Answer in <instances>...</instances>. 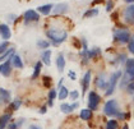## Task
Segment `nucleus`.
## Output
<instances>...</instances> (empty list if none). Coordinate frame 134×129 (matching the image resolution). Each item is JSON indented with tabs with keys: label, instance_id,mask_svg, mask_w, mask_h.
<instances>
[{
	"label": "nucleus",
	"instance_id": "nucleus-1",
	"mask_svg": "<svg viewBox=\"0 0 134 129\" xmlns=\"http://www.w3.org/2000/svg\"><path fill=\"white\" fill-rule=\"evenodd\" d=\"M46 35H47V37L52 41L54 45L62 44V42H64V41L66 40V37H68L66 31L59 30V28H50V30H47Z\"/></svg>",
	"mask_w": 134,
	"mask_h": 129
},
{
	"label": "nucleus",
	"instance_id": "nucleus-2",
	"mask_svg": "<svg viewBox=\"0 0 134 129\" xmlns=\"http://www.w3.org/2000/svg\"><path fill=\"white\" fill-rule=\"evenodd\" d=\"M103 112L109 116H116L119 114V106H118L116 100H109L103 106Z\"/></svg>",
	"mask_w": 134,
	"mask_h": 129
},
{
	"label": "nucleus",
	"instance_id": "nucleus-3",
	"mask_svg": "<svg viewBox=\"0 0 134 129\" xmlns=\"http://www.w3.org/2000/svg\"><path fill=\"white\" fill-rule=\"evenodd\" d=\"M130 32L126 28H120V30H115L114 31V39L120 42V44H126L130 40Z\"/></svg>",
	"mask_w": 134,
	"mask_h": 129
},
{
	"label": "nucleus",
	"instance_id": "nucleus-4",
	"mask_svg": "<svg viewBox=\"0 0 134 129\" xmlns=\"http://www.w3.org/2000/svg\"><path fill=\"white\" fill-rule=\"evenodd\" d=\"M120 77H121V72H120V70L115 72L113 76H111V78H110L109 83H107V87H106V95H107V96H110L114 91H115L116 83H118V80L120 79Z\"/></svg>",
	"mask_w": 134,
	"mask_h": 129
},
{
	"label": "nucleus",
	"instance_id": "nucleus-5",
	"mask_svg": "<svg viewBox=\"0 0 134 129\" xmlns=\"http://www.w3.org/2000/svg\"><path fill=\"white\" fill-rule=\"evenodd\" d=\"M100 101H101V97L94 92V91H91L88 93V109L93 110H97L98 105H100Z\"/></svg>",
	"mask_w": 134,
	"mask_h": 129
},
{
	"label": "nucleus",
	"instance_id": "nucleus-6",
	"mask_svg": "<svg viewBox=\"0 0 134 129\" xmlns=\"http://www.w3.org/2000/svg\"><path fill=\"white\" fill-rule=\"evenodd\" d=\"M124 20L128 24H134V3L124 10Z\"/></svg>",
	"mask_w": 134,
	"mask_h": 129
},
{
	"label": "nucleus",
	"instance_id": "nucleus-7",
	"mask_svg": "<svg viewBox=\"0 0 134 129\" xmlns=\"http://www.w3.org/2000/svg\"><path fill=\"white\" fill-rule=\"evenodd\" d=\"M38 19H40V15H38V13L36 10H27L24 13V20H26V23H28V22H37Z\"/></svg>",
	"mask_w": 134,
	"mask_h": 129
},
{
	"label": "nucleus",
	"instance_id": "nucleus-8",
	"mask_svg": "<svg viewBox=\"0 0 134 129\" xmlns=\"http://www.w3.org/2000/svg\"><path fill=\"white\" fill-rule=\"evenodd\" d=\"M0 36H1L5 41L10 39V36H12L10 28H9L7 24H0Z\"/></svg>",
	"mask_w": 134,
	"mask_h": 129
},
{
	"label": "nucleus",
	"instance_id": "nucleus-9",
	"mask_svg": "<svg viewBox=\"0 0 134 129\" xmlns=\"http://www.w3.org/2000/svg\"><path fill=\"white\" fill-rule=\"evenodd\" d=\"M10 101V92L4 88H0V105L8 104Z\"/></svg>",
	"mask_w": 134,
	"mask_h": 129
},
{
	"label": "nucleus",
	"instance_id": "nucleus-10",
	"mask_svg": "<svg viewBox=\"0 0 134 129\" xmlns=\"http://www.w3.org/2000/svg\"><path fill=\"white\" fill-rule=\"evenodd\" d=\"M10 61H12V59H9V60H7V61H5V64L0 65V73H1L4 77H8V76L10 74V70H12L10 69Z\"/></svg>",
	"mask_w": 134,
	"mask_h": 129
},
{
	"label": "nucleus",
	"instance_id": "nucleus-11",
	"mask_svg": "<svg viewBox=\"0 0 134 129\" xmlns=\"http://www.w3.org/2000/svg\"><path fill=\"white\" fill-rule=\"evenodd\" d=\"M90 82H91V72H87L82 79V93H84V92L88 89Z\"/></svg>",
	"mask_w": 134,
	"mask_h": 129
},
{
	"label": "nucleus",
	"instance_id": "nucleus-12",
	"mask_svg": "<svg viewBox=\"0 0 134 129\" xmlns=\"http://www.w3.org/2000/svg\"><path fill=\"white\" fill-rule=\"evenodd\" d=\"M66 12H68V4H65V3H60V4L54 7V13L55 14H64Z\"/></svg>",
	"mask_w": 134,
	"mask_h": 129
},
{
	"label": "nucleus",
	"instance_id": "nucleus-13",
	"mask_svg": "<svg viewBox=\"0 0 134 129\" xmlns=\"http://www.w3.org/2000/svg\"><path fill=\"white\" fill-rule=\"evenodd\" d=\"M125 73L134 77V59H128L125 63Z\"/></svg>",
	"mask_w": 134,
	"mask_h": 129
},
{
	"label": "nucleus",
	"instance_id": "nucleus-14",
	"mask_svg": "<svg viewBox=\"0 0 134 129\" xmlns=\"http://www.w3.org/2000/svg\"><path fill=\"white\" fill-rule=\"evenodd\" d=\"M12 63H13V65L15 67V68H18V69H22L23 68V61H22L21 59V56L19 55H12Z\"/></svg>",
	"mask_w": 134,
	"mask_h": 129
},
{
	"label": "nucleus",
	"instance_id": "nucleus-15",
	"mask_svg": "<svg viewBox=\"0 0 134 129\" xmlns=\"http://www.w3.org/2000/svg\"><path fill=\"white\" fill-rule=\"evenodd\" d=\"M42 61H43V64H46V65H50L51 64V50H45L43 52H42Z\"/></svg>",
	"mask_w": 134,
	"mask_h": 129
},
{
	"label": "nucleus",
	"instance_id": "nucleus-16",
	"mask_svg": "<svg viewBox=\"0 0 134 129\" xmlns=\"http://www.w3.org/2000/svg\"><path fill=\"white\" fill-rule=\"evenodd\" d=\"M96 86L98 87V88H102V89H106L107 87V80L105 79V76H100L97 79H96Z\"/></svg>",
	"mask_w": 134,
	"mask_h": 129
},
{
	"label": "nucleus",
	"instance_id": "nucleus-17",
	"mask_svg": "<svg viewBox=\"0 0 134 129\" xmlns=\"http://www.w3.org/2000/svg\"><path fill=\"white\" fill-rule=\"evenodd\" d=\"M133 79H134V77L129 76L128 73H125V74L123 76V78L120 79V87H121V88H123V87H125L128 83H130V82H132Z\"/></svg>",
	"mask_w": 134,
	"mask_h": 129
},
{
	"label": "nucleus",
	"instance_id": "nucleus-18",
	"mask_svg": "<svg viewBox=\"0 0 134 129\" xmlns=\"http://www.w3.org/2000/svg\"><path fill=\"white\" fill-rule=\"evenodd\" d=\"M92 118V110L91 109H82L81 110V119L90 120Z\"/></svg>",
	"mask_w": 134,
	"mask_h": 129
},
{
	"label": "nucleus",
	"instance_id": "nucleus-19",
	"mask_svg": "<svg viewBox=\"0 0 134 129\" xmlns=\"http://www.w3.org/2000/svg\"><path fill=\"white\" fill-rule=\"evenodd\" d=\"M56 67H58L59 72H63L64 68H65V59H64L63 54H60V55L58 56V59H56Z\"/></svg>",
	"mask_w": 134,
	"mask_h": 129
},
{
	"label": "nucleus",
	"instance_id": "nucleus-20",
	"mask_svg": "<svg viewBox=\"0 0 134 129\" xmlns=\"http://www.w3.org/2000/svg\"><path fill=\"white\" fill-rule=\"evenodd\" d=\"M54 8L51 4H46V5H42V7H40L38 8V12L41 13V14H43V15H47L50 12H51V9Z\"/></svg>",
	"mask_w": 134,
	"mask_h": 129
},
{
	"label": "nucleus",
	"instance_id": "nucleus-21",
	"mask_svg": "<svg viewBox=\"0 0 134 129\" xmlns=\"http://www.w3.org/2000/svg\"><path fill=\"white\" fill-rule=\"evenodd\" d=\"M12 118L10 114H5V115H3L1 118H0V129H4L5 128V125L8 124V121L9 119Z\"/></svg>",
	"mask_w": 134,
	"mask_h": 129
},
{
	"label": "nucleus",
	"instance_id": "nucleus-22",
	"mask_svg": "<svg viewBox=\"0 0 134 129\" xmlns=\"http://www.w3.org/2000/svg\"><path fill=\"white\" fill-rule=\"evenodd\" d=\"M68 95H69L68 88H66V87H64V86H62V87H60V91H59V99L65 100L66 97H68Z\"/></svg>",
	"mask_w": 134,
	"mask_h": 129
},
{
	"label": "nucleus",
	"instance_id": "nucleus-23",
	"mask_svg": "<svg viewBox=\"0 0 134 129\" xmlns=\"http://www.w3.org/2000/svg\"><path fill=\"white\" fill-rule=\"evenodd\" d=\"M41 68H42V64H41V61H38V63L36 64V67H35L33 74H32V79H36V78L38 77V74H40V72H41Z\"/></svg>",
	"mask_w": 134,
	"mask_h": 129
},
{
	"label": "nucleus",
	"instance_id": "nucleus-24",
	"mask_svg": "<svg viewBox=\"0 0 134 129\" xmlns=\"http://www.w3.org/2000/svg\"><path fill=\"white\" fill-rule=\"evenodd\" d=\"M119 128V124H118V120L115 119H111L107 121L106 124V129H118Z\"/></svg>",
	"mask_w": 134,
	"mask_h": 129
},
{
	"label": "nucleus",
	"instance_id": "nucleus-25",
	"mask_svg": "<svg viewBox=\"0 0 134 129\" xmlns=\"http://www.w3.org/2000/svg\"><path fill=\"white\" fill-rule=\"evenodd\" d=\"M60 110H62L64 114H69V112L73 111L72 105H69V104H62V105H60Z\"/></svg>",
	"mask_w": 134,
	"mask_h": 129
},
{
	"label": "nucleus",
	"instance_id": "nucleus-26",
	"mask_svg": "<svg viewBox=\"0 0 134 129\" xmlns=\"http://www.w3.org/2000/svg\"><path fill=\"white\" fill-rule=\"evenodd\" d=\"M13 52H14V50L13 49H8L7 51H4L1 55H0V61H4V60L7 59L8 56H10V55H13Z\"/></svg>",
	"mask_w": 134,
	"mask_h": 129
},
{
	"label": "nucleus",
	"instance_id": "nucleus-27",
	"mask_svg": "<svg viewBox=\"0 0 134 129\" xmlns=\"http://www.w3.org/2000/svg\"><path fill=\"white\" fill-rule=\"evenodd\" d=\"M22 101L21 100H15V101H13L10 104V106H9V110H12V111H14V110H18V108L21 106Z\"/></svg>",
	"mask_w": 134,
	"mask_h": 129
},
{
	"label": "nucleus",
	"instance_id": "nucleus-28",
	"mask_svg": "<svg viewBox=\"0 0 134 129\" xmlns=\"http://www.w3.org/2000/svg\"><path fill=\"white\" fill-rule=\"evenodd\" d=\"M56 97V89H51L50 92H49V105L50 106H52V101H54V99Z\"/></svg>",
	"mask_w": 134,
	"mask_h": 129
},
{
	"label": "nucleus",
	"instance_id": "nucleus-29",
	"mask_svg": "<svg viewBox=\"0 0 134 129\" xmlns=\"http://www.w3.org/2000/svg\"><path fill=\"white\" fill-rule=\"evenodd\" d=\"M37 46H38L40 49H47V47L50 46V44L45 40H38L37 41Z\"/></svg>",
	"mask_w": 134,
	"mask_h": 129
},
{
	"label": "nucleus",
	"instance_id": "nucleus-30",
	"mask_svg": "<svg viewBox=\"0 0 134 129\" xmlns=\"http://www.w3.org/2000/svg\"><path fill=\"white\" fill-rule=\"evenodd\" d=\"M97 14H98V10L97 9H90L88 12L84 13V18H87V17H93V15H97Z\"/></svg>",
	"mask_w": 134,
	"mask_h": 129
},
{
	"label": "nucleus",
	"instance_id": "nucleus-31",
	"mask_svg": "<svg viewBox=\"0 0 134 129\" xmlns=\"http://www.w3.org/2000/svg\"><path fill=\"white\" fill-rule=\"evenodd\" d=\"M128 49H129V51L134 55V36L130 37V40H129V46H128Z\"/></svg>",
	"mask_w": 134,
	"mask_h": 129
},
{
	"label": "nucleus",
	"instance_id": "nucleus-32",
	"mask_svg": "<svg viewBox=\"0 0 134 129\" xmlns=\"http://www.w3.org/2000/svg\"><path fill=\"white\" fill-rule=\"evenodd\" d=\"M126 88H128V93H130V95H134V82H133V80H132L130 83H128Z\"/></svg>",
	"mask_w": 134,
	"mask_h": 129
},
{
	"label": "nucleus",
	"instance_id": "nucleus-33",
	"mask_svg": "<svg viewBox=\"0 0 134 129\" xmlns=\"http://www.w3.org/2000/svg\"><path fill=\"white\" fill-rule=\"evenodd\" d=\"M7 47H8V42L7 41H4L3 44H0V54H3L4 51H7Z\"/></svg>",
	"mask_w": 134,
	"mask_h": 129
},
{
	"label": "nucleus",
	"instance_id": "nucleus-34",
	"mask_svg": "<svg viewBox=\"0 0 134 129\" xmlns=\"http://www.w3.org/2000/svg\"><path fill=\"white\" fill-rule=\"evenodd\" d=\"M78 97H79V92L78 91H72L70 92V99L72 100L75 101V100H78Z\"/></svg>",
	"mask_w": 134,
	"mask_h": 129
},
{
	"label": "nucleus",
	"instance_id": "nucleus-35",
	"mask_svg": "<svg viewBox=\"0 0 134 129\" xmlns=\"http://www.w3.org/2000/svg\"><path fill=\"white\" fill-rule=\"evenodd\" d=\"M111 9H113V1H111V0H109V1H107V5H106V10H107V12H110Z\"/></svg>",
	"mask_w": 134,
	"mask_h": 129
},
{
	"label": "nucleus",
	"instance_id": "nucleus-36",
	"mask_svg": "<svg viewBox=\"0 0 134 129\" xmlns=\"http://www.w3.org/2000/svg\"><path fill=\"white\" fill-rule=\"evenodd\" d=\"M69 77H70L72 79H77V77H75V73H74V72H69Z\"/></svg>",
	"mask_w": 134,
	"mask_h": 129
},
{
	"label": "nucleus",
	"instance_id": "nucleus-37",
	"mask_svg": "<svg viewBox=\"0 0 134 129\" xmlns=\"http://www.w3.org/2000/svg\"><path fill=\"white\" fill-rule=\"evenodd\" d=\"M18 125H19V124H10V125H9V129H17Z\"/></svg>",
	"mask_w": 134,
	"mask_h": 129
},
{
	"label": "nucleus",
	"instance_id": "nucleus-38",
	"mask_svg": "<svg viewBox=\"0 0 134 129\" xmlns=\"http://www.w3.org/2000/svg\"><path fill=\"white\" fill-rule=\"evenodd\" d=\"M78 106H79V104H78V102H74V104H72V109H73V110L77 109Z\"/></svg>",
	"mask_w": 134,
	"mask_h": 129
},
{
	"label": "nucleus",
	"instance_id": "nucleus-39",
	"mask_svg": "<svg viewBox=\"0 0 134 129\" xmlns=\"http://www.w3.org/2000/svg\"><path fill=\"white\" fill-rule=\"evenodd\" d=\"M43 79H45V84H47V86H49V83H50V78H49V77H45Z\"/></svg>",
	"mask_w": 134,
	"mask_h": 129
},
{
	"label": "nucleus",
	"instance_id": "nucleus-40",
	"mask_svg": "<svg viewBox=\"0 0 134 129\" xmlns=\"http://www.w3.org/2000/svg\"><path fill=\"white\" fill-rule=\"evenodd\" d=\"M40 112H41V114H45V112H46V106H43V108L40 110Z\"/></svg>",
	"mask_w": 134,
	"mask_h": 129
},
{
	"label": "nucleus",
	"instance_id": "nucleus-41",
	"mask_svg": "<svg viewBox=\"0 0 134 129\" xmlns=\"http://www.w3.org/2000/svg\"><path fill=\"white\" fill-rule=\"evenodd\" d=\"M30 129H41V128H40V127H37V125H31Z\"/></svg>",
	"mask_w": 134,
	"mask_h": 129
},
{
	"label": "nucleus",
	"instance_id": "nucleus-42",
	"mask_svg": "<svg viewBox=\"0 0 134 129\" xmlns=\"http://www.w3.org/2000/svg\"><path fill=\"white\" fill-rule=\"evenodd\" d=\"M126 3H134V0H125Z\"/></svg>",
	"mask_w": 134,
	"mask_h": 129
},
{
	"label": "nucleus",
	"instance_id": "nucleus-43",
	"mask_svg": "<svg viewBox=\"0 0 134 129\" xmlns=\"http://www.w3.org/2000/svg\"><path fill=\"white\" fill-rule=\"evenodd\" d=\"M123 129H129V127H128V125H124Z\"/></svg>",
	"mask_w": 134,
	"mask_h": 129
}]
</instances>
